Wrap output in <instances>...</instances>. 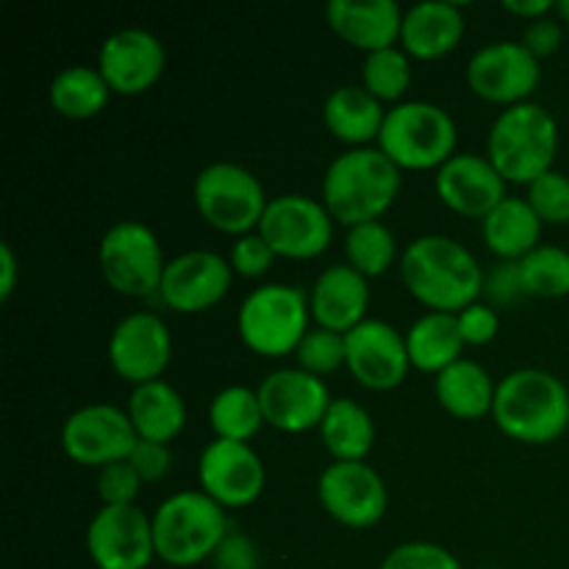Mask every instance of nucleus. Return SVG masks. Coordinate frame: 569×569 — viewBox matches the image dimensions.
Returning <instances> with one entry per match:
<instances>
[{
  "label": "nucleus",
  "mask_w": 569,
  "mask_h": 569,
  "mask_svg": "<svg viewBox=\"0 0 569 569\" xmlns=\"http://www.w3.org/2000/svg\"><path fill=\"white\" fill-rule=\"evenodd\" d=\"M295 361L300 370L311 372L317 378L333 376L348 365V345H345V333H333L328 328L311 326L303 342L295 350Z\"/></svg>",
  "instance_id": "c9c22d12"
},
{
  "label": "nucleus",
  "mask_w": 569,
  "mask_h": 569,
  "mask_svg": "<svg viewBox=\"0 0 569 569\" xmlns=\"http://www.w3.org/2000/svg\"><path fill=\"white\" fill-rule=\"evenodd\" d=\"M259 233L278 259L311 261L326 253L333 242V217L322 200L309 194H278L267 203Z\"/></svg>",
  "instance_id": "9d476101"
},
{
  "label": "nucleus",
  "mask_w": 569,
  "mask_h": 569,
  "mask_svg": "<svg viewBox=\"0 0 569 569\" xmlns=\"http://www.w3.org/2000/svg\"><path fill=\"white\" fill-rule=\"evenodd\" d=\"M100 76L109 89L122 98L150 92L161 81L167 67V50L156 33L144 28H122L103 39L98 50Z\"/></svg>",
  "instance_id": "aec40b11"
},
{
  "label": "nucleus",
  "mask_w": 569,
  "mask_h": 569,
  "mask_svg": "<svg viewBox=\"0 0 569 569\" xmlns=\"http://www.w3.org/2000/svg\"><path fill=\"white\" fill-rule=\"evenodd\" d=\"M87 553L98 569H148L156 559L153 517L139 506H100L87 526Z\"/></svg>",
  "instance_id": "ddd939ff"
},
{
  "label": "nucleus",
  "mask_w": 569,
  "mask_h": 569,
  "mask_svg": "<svg viewBox=\"0 0 569 569\" xmlns=\"http://www.w3.org/2000/svg\"><path fill=\"white\" fill-rule=\"evenodd\" d=\"M387 109L365 87H339L322 103V122L337 142L353 148H372L381 137Z\"/></svg>",
  "instance_id": "393cba45"
},
{
  "label": "nucleus",
  "mask_w": 569,
  "mask_h": 569,
  "mask_svg": "<svg viewBox=\"0 0 569 569\" xmlns=\"http://www.w3.org/2000/svg\"><path fill=\"white\" fill-rule=\"evenodd\" d=\"M111 89L98 67H64L50 83V106L64 120H92L109 106Z\"/></svg>",
  "instance_id": "7c9ffc66"
},
{
  "label": "nucleus",
  "mask_w": 569,
  "mask_h": 569,
  "mask_svg": "<svg viewBox=\"0 0 569 569\" xmlns=\"http://www.w3.org/2000/svg\"><path fill=\"white\" fill-rule=\"evenodd\" d=\"M433 395L442 411L465 422L483 420L492 415L498 381H492L489 370L472 359H459L448 370L433 378Z\"/></svg>",
  "instance_id": "bb28decb"
},
{
  "label": "nucleus",
  "mask_w": 569,
  "mask_h": 569,
  "mask_svg": "<svg viewBox=\"0 0 569 569\" xmlns=\"http://www.w3.org/2000/svg\"><path fill=\"white\" fill-rule=\"evenodd\" d=\"M456 320H459V331L467 348H483V345L495 342V337L500 333L498 309H492V306L483 303V300H478V303L459 311Z\"/></svg>",
  "instance_id": "79ce46f5"
},
{
  "label": "nucleus",
  "mask_w": 569,
  "mask_h": 569,
  "mask_svg": "<svg viewBox=\"0 0 569 569\" xmlns=\"http://www.w3.org/2000/svg\"><path fill=\"white\" fill-rule=\"evenodd\" d=\"M376 148L400 172H437L459 153V128L442 106L431 100H403L387 109Z\"/></svg>",
  "instance_id": "423d86ee"
},
{
  "label": "nucleus",
  "mask_w": 569,
  "mask_h": 569,
  "mask_svg": "<svg viewBox=\"0 0 569 569\" xmlns=\"http://www.w3.org/2000/svg\"><path fill=\"white\" fill-rule=\"evenodd\" d=\"M506 187L509 183L503 181V176L481 153H456L448 164L433 172L437 198L453 214L470 217L478 222L509 198Z\"/></svg>",
  "instance_id": "412c9836"
},
{
  "label": "nucleus",
  "mask_w": 569,
  "mask_h": 569,
  "mask_svg": "<svg viewBox=\"0 0 569 569\" xmlns=\"http://www.w3.org/2000/svg\"><path fill=\"white\" fill-rule=\"evenodd\" d=\"M526 298H567L569 295V250L559 244H539L520 261Z\"/></svg>",
  "instance_id": "f704fd0d"
},
{
  "label": "nucleus",
  "mask_w": 569,
  "mask_h": 569,
  "mask_svg": "<svg viewBox=\"0 0 569 569\" xmlns=\"http://www.w3.org/2000/svg\"><path fill=\"white\" fill-rule=\"evenodd\" d=\"M311 322L333 333H350L367 320L370 309V281L353 267L333 264L317 276L309 292Z\"/></svg>",
  "instance_id": "5701e85b"
},
{
  "label": "nucleus",
  "mask_w": 569,
  "mask_h": 569,
  "mask_svg": "<svg viewBox=\"0 0 569 569\" xmlns=\"http://www.w3.org/2000/svg\"><path fill=\"white\" fill-rule=\"evenodd\" d=\"M348 345V365L345 370L370 392H392L409 378L411 367L406 333H400L392 322L367 317L361 326L345 333Z\"/></svg>",
  "instance_id": "6ab92c4d"
},
{
  "label": "nucleus",
  "mask_w": 569,
  "mask_h": 569,
  "mask_svg": "<svg viewBox=\"0 0 569 569\" xmlns=\"http://www.w3.org/2000/svg\"><path fill=\"white\" fill-rule=\"evenodd\" d=\"M522 44L537 56L539 61L548 59V56L559 53L561 42H565V28H561L559 17H542V20L528 22L526 31H522Z\"/></svg>",
  "instance_id": "a18cd8bd"
},
{
  "label": "nucleus",
  "mask_w": 569,
  "mask_h": 569,
  "mask_svg": "<svg viewBox=\"0 0 569 569\" xmlns=\"http://www.w3.org/2000/svg\"><path fill=\"white\" fill-rule=\"evenodd\" d=\"M128 461H131V467L137 470V476L142 478V483H159L170 476L172 450H170V445L139 439V442L133 445Z\"/></svg>",
  "instance_id": "37998d69"
},
{
  "label": "nucleus",
  "mask_w": 569,
  "mask_h": 569,
  "mask_svg": "<svg viewBox=\"0 0 569 569\" xmlns=\"http://www.w3.org/2000/svg\"><path fill=\"white\" fill-rule=\"evenodd\" d=\"M198 483L226 511L248 509L264 492L267 467L250 445L214 439L198 459Z\"/></svg>",
  "instance_id": "dca6fc26"
},
{
  "label": "nucleus",
  "mask_w": 569,
  "mask_h": 569,
  "mask_svg": "<svg viewBox=\"0 0 569 569\" xmlns=\"http://www.w3.org/2000/svg\"><path fill=\"white\" fill-rule=\"evenodd\" d=\"M209 426L214 439L250 445V439L267 426L259 392L242 383L220 389L209 403Z\"/></svg>",
  "instance_id": "2f4dec72"
},
{
  "label": "nucleus",
  "mask_w": 569,
  "mask_h": 569,
  "mask_svg": "<svg viewBox=\"0 0 569 569\" xmlns=\"http://www.w3.org/2000/svg\"><path fill=\"white\" fill-rule=\"evenodd\" d=\"M192 200L206 226L233 239L259 231L270 203L259 176L233 161L206 164L194 178Z\"/></svg>",
  "instance_id": "6e6552de"
},
{
  "label": "nucleus",
  "mask_w": 569,
  "mask_h": 569,
  "mask_svg": "<svg viewBox=\"0 0 569 569\" xmlns=\"http://www.w3.org/2000/svg\"><path fill=\"white\" fill-rule=\"evenodd\" d=\"M317 498L333 522L353 531L378 526L389 509L387 481L367 461H331L317 481Z\"/></svg>",
  "instance_id": "9b49d317"
},
{
  "label": "nucleus",
  "mask_w": 569,
  "mask_h": 569,
  "mask_svg": "<svg viewBox=\"0 0 569 569\" xmlns=\"http://www.w3.org/2000/svg\"><path fill=\"white\" fill-rule=\"evenodd\" d=\"M309 328V292L292 283H261L239 306V339L250 353L264 359L295 356Z\"/></svg>",
  "instance_id": "0eeeda50"
},
{
  "label": "nucleus",
  "mask_w": 569,
  "mask_h": 569,
  "mask_svg": "<svg viewBox=\"0 0 569 569\" xmlns=\"http://www.w3.org/2000/svg\"><path fill=\"white\" fill-rule=\"evenodd\" d=\"M403 14L395 0H331L326 6L328 28L365 56L398 48Z\"/></svg>",
  "instance_id": "4be33fe9"
},
{
  "label": "nucleus",
  "mask_w": 569,
  "mask_h": 569,
  "mask_svg": "<svg viewBox=\"0 0 569 569\" xmlns=\"http://www.w3.org/2000/svg\"><path fill=\"white\" fill-rule=\"evenodd\" d=\"M320 439L333 461H367L376 445V420L353 398H333L320 426Z\"/></svg>",
  "instance_id": "c756f323"
},
{
  "label": "nucleus",
  "mask_w": 569,
  "mask_h": 569,
  "mask_svg": "<svg viewBox=\"0 0 569 569\" xmlns=\"http://www.w3.org/2000/svg\"><path fill=\"white\" fill-rule=\"evenodd\" d=\"M20 281V261H17L14 248L9 242H0V300H9L11 292Z\"/></svg>",
  "instance_id": "49530a36"
},
{
  "label": "nucleus",
  "mask_w": 569,
  "mask_h": 569,
  "mask_svg": "<svg viewBox=\"0 0 569 569\" xmlns=\"http://www.w3.org/2000/svg\"><path fill=\"white\" fill-rule=\"evenodd\" d=\"M139 442L126 409L111 403H89L72 411L61 426V450L70 461L81 467L114 465L131 456Z\"/></svg>",
  "instance_id": "4468645a"
},
{
  "label": "nucleus",
  "mask_w": 569,
  "mask_h": 569,
  "mask_svg": "<svg viewBox=\"0 0 569 569\" xmlns=\"http://www.w3.org/2000/svg\"><path fill=\"white\" fill-rule=\"evenodd\" d=\"M378 569H465L448 548L437 542H400L383 556Z\"/></svg>",
  "instance_id": "4c0bfd02"
},
{
  "label": "nucleus",
  "mask_w": 569,
  "mask_h": 569,
  "mask_svg": "<svg viewBox=\"0 0 569 569\" xmlns=\"http://www.w3.org/2000/svg\"><path fill=\"white\" fill-rule=\"evenodd\" d=\"M150 517H153L156 559L178 569L211 561L231 531L226 509L200 489L170 495Z\"/></svg>",
  "instance_id": "39448f33"
},
{
  "label": "nucleus",
  "mask_w": 569,
  "mask_h": 569,
  "mask_svg": "<svg viewBox=\"0 0 569 569\" xmlns=\"http://www.w3.org/2000/svg\"><path fill=\"white\" fill-rule=\"evenodd\" d=\"M542 220L526 198H506L498 209L481 220V239L498 261H522L539 248Z\"/></svg>",
  "instance_id": "cd10ccee"
},
{
  "label": "nucleus",
  "mask_w": 569,
  "mask_h": 569,
  "mask_svg": "<svg viewBox=\"0 0 569 569\" xmlns=\"http://www.w3.org/2000/svg\"><path fill=\"white\" fill-rule=\"evenodd\" d=\"M233 270L228 256L214 250H187L167 259L159 300L178 315H203L231 292Z\"/></svg>",
  "instance_id": "a211bd4d"
},
{
  "label": "nucleus",
  "mask_w": 569,
  "mask_h": 569,
  "mask_svg": "<svg viewBox=\"0 0 569 569\" xmlns=\"http://www.w3.org/2000/svg\"><path fill=\"white\" fill-rule=\"evenodd\" d=\"M278 256L272 253L270 244L264 242L259 231L244 233V237L233 239L231 250H228V264H231L233 276L248 278V281H259L272 270Z\"/></svg>",
  "instance_id": "58836bf2"
},
{
  "label": "nucleus",
  "mask_w": 569,
  "mask_h": 569,
  "mask_svg": "<svg viewBox=\"0 0 569 569\" xmlns=\"http://www.w3.org/2000/svg\"><path fill=\"white\" fill-rule=\"evenodd\" d=\"M483 270L476 256L456 239L426 233L400 253V281L428 311L459 315L483 295Z\"/></svg>",
  "instance_id": "f257e3e1"
},
{
  "label": "nucleus",
  "mask_w": 569,
  "mask_h": 569,
  "mask_svg": "<svg viewBox=\"0 0 569 569\" xmlns=\"http://www.w3.org/2000/svg\"><path fill=\"white\" fill-rule=\"evenodd\" d=\"M406 348H409L411 367L437 378L459 359H465V339H461L456 315L442 311H426L411 322L406 331Z\"/></svg>",
  "instance_id": "c85d7f7f"
},
{
  "label": "nucleus",
  "mask_w": 569,
  "mask_h": 569,
  "mask_svg": "<svg viewBox=\"0 0 569 569\" xmlns=\"http://www.w3.org/2000/svg\"><path fill=\"white\" fill-rule=\"evenodd\" d=\"M172 359V333L153 311H131L109 337V365L131 387L161 381Z\"/></svg>",
  "instance_id": "f3484780"
},
{
  "label": "nucleus",
  "mask_w": 569,
  "mask_h": 569,
  "mask_svg": "<svg viewBox=\"0 0 569 569\" xmlns=\"http://www.w3.org/2000/svg\"><path fill=\"white\" fill-rule=\"evenodd\" d=\"M256 392H259L264 422L281 433H306L315 428L320 431L328 406L333 403L326 381L300 367L272 370Z\"/></svg>",
  "instance_id": "2eb2a0df"
},
{
  "label": "nucleus",
  "mask_w": 569,
  "mask_h": 569,
  "mask_svg": "<svg viewBox=\"0 0 569 569\" xmlns=\"http://www.w3.org/2000/svg\"><path fill=\"white\" fill-rule=\"evenodd\" d=\"M467 20L461 6L445 0H426L406 9L400 48L417 61H437L459 50L465 42Z\"/></svg>",
  "instance_id": "b1692460"
},
{
  "label": "nucleus",
  "mask_w": 569,
  "mask_h": 569,
  "mask_svg": "<svg viewBox=\"0 0 569 569\" xmlns=\"http://www.w3.org/2000/svg\"><path fill=\"white\" fill-rule=\"evenodd\" d=\"M522 298H526V287H522L520 261H495L483 276V303L498 309V306L520 303Z\"/></svg>",
  "instance_id": "a19ab883"
},
{
  "label": "nucleus",
  "mask_w": 569,
  "mask_h": 569,
  "mask_svg": "<svg viewBox=\"0 0 569 569\" xmlns=\"http://www.w3.org/2000/svg\"><path fill=\"white\" fill-rule=\"evenodd\" d=\"M495 426L511 442L553 445L569 428V389L559 376L522 367L498 381L492 409Z\"/></svg>",
  "instance_id": "f03ea898"
},
{
  "label": "nucleus",
  "mask_w": 569,
  "mask_h": 569,
  "mask_svg": "<svg viewBox=\"0 0 569 569\" xmlns=\"http://www.w3.org/2000/svg\"><path fill=\"white\" fill-rule=\"evenodd\" d=\"M556 17L569 26V0H559V3H556Z\"/></svg>",
  "instance_id": "09e8293b"
},
{
  "label": "nucleus",
  "mask_w": 569,
  "mask_h": 569,
  "mask_svg": "<svg viewBox=\"0 0 569 569\" xmlns=\"http://www.w3.org/2000/svg\"><path fill=\"white\" fill-rule=\"evenodd\" d=\"M539 81H542V67L537 56L522 42H509V39L483 44L467 64V87L472 89V94L503 109L528 103Z\"/></svg>",
  "instance_id": "f8f14e48"
},
{
  "label": "nucleus",
  "mask_w": 569,
  "mask_h": 569,
  "mask_svg": "<svg viewBox=\"0 0 569 569\" xmlns=\"http://www.w3.org/2000/svg\"><path fill=\"white\" fill-rule=\"evenodd\" d=\"M142 487V478L128 459L98 470V498L103 506H137Z\"/></svg>",
  "instance_id": "ea45409f"
},
{
  "label": "nucleus",
  "mask_w": 569,
  "mask_h": 569,
  "mask_svg": "<svg viewBox=\"0 0 569 569\" xmlns=\"http://www.w3.org/2000/svg\"><path fill=\"white\" fill-rule=\"evenodd\" d=\"M556 156H559V122L545 106L528 100L495 117L487 137V159L506 183L528 187L539 176L556 170Z\"/></svg>",
  "instance_id": "20e7f679"
},
{
  "label": "nucleus",
  "mask_w": 569,
  "mask_h": 569,
  "mask_svg": "<svg viewBox=\"0 0 569 569\" xmlns=\"http://www.w3.org/2000/svg\"><path fill=\"white\" fill-rule=\"evenodd\" d=\"M503 11H509L517 20L533 22L542 20V17L556 14V3H550V0H506Z\"/></svg>",
  "instance_id": "de8ad7c7"
},
{
  "label": "nucleus",
  "mask_w": 569,
  "mask_h": 569,
  "mask_svg": "<svg viewBox=\"0 0 569 569\" xmlns=\"http://www.w3.org/2000/svg\"><path fill=\"white\" fill-rule=\"evenodd\" d=\"M403 189V172L372 144L339 153L322 176V203L345 228L378 222Z\"/></svg>",
  "instance_id": "7ed1b4c3"
},
{
  "label": "nucleus",
  "mask_w": 569,
  "mask_h": 569,
  "mask_svg": "<svg viewBox=\"0 0 569 569\" xmlns=\"http://www.w3.org/2000/svg\"><path fill=\"white\" fill-rule=\"evenodd\" d=\"M345 259L367 281L370 278H381L398 264V239H395V233L381 220L361 222V226L348 228V233H345Z\"/></svg>",
  "instance_id": "473e14b6"
},
{
  "label": "nucleus",
  "mask_w": 569,
  "mask_h": 569,
  "mask_svg": "<svg viewBox=\"0 0 569 569\" xmlns=\"http://www.w3.org/2000/svg\"><path fill=\"white\" fill-rule=\"evenodd\" d=\"M481 569H500V567H481Z\"/></svg>",
  "instance_id": "8fccbe9b"
},
{
  "label": "nucleus",
  "mask_w": 569,
  "mask_h": 569,
  "mask_svg": "<svg viewBox=\"0 0 569 569\" xmlns=\"http://www.w3.org/2000/svg\"><path fill=\"white\" fill-rule=\"evenodd\" d=\"M98 264L111 292L122 298H153L159 295L167 259L153 228L139 220H122L100 239Z\"/></svg>",
  "instance_id": "1a4fd4ad"
},
{
  "label": "nucleus",
  "mask_w": 569,
  "mask_h": 569,
  "mask_svg": "<svg viewBox=\"0 0 569 569\" xmlns=\"http://www.w3.org/2000/svg\"><path fill=\"white\" fill-rule=\"evenodd\" d=\"M214 569H259V548L253 539L242 531H228L217 553L211 556Z\"/></svg>",
  "instance_id": "c03bdc74"
},
{
  "label": "nucleus",
  "mask_w": 569,
  "mask_h": 569,
  "mask_svg": "<svg viewBox=\"0 0 569 569\" xmlns=\"http://www.w3.org/2000/svg\"><path fill=\"white\" fill-rule=\"evenodd\" d=\"M361 87L381 103H403L411 87V59L403 48L367 53L361 64Z\"/></svg>",
  "instance_id": "72a5a7b5"
},
{
  "label": "nucleus",
  "mask_w": 569,
  "mask_h": 569,
  "mask_svg": "<svg viewBox=\"0 0 569 569\" xmlns=\"http://www.w3.org/2000/svg\"><path fill=\"white\" fill-rule=\"evenodd\" d=\"M126 415L139 439L170 445L187 428V403L181 392L167 381H150L133 387L128 395Z\"/></svg>",
  "instance_id": "a878e982"
},
{
  "label": "nucleus",
  "mask_w": 569,
  "mask_h": 569,
  "mask_svg": "<svg viewBox=\"0 0 569 569\" xmlns=\"http://www.w3.org/2000/svg\"><path fill=\"white\" fill-rule=\"evenodd\" d=\"M528 206L537 211L542 226H567L569 222V176L561 170H550L528 183Z\"/></svg>",
  "instance_id": "e433bc0d"
}]
</instances>
